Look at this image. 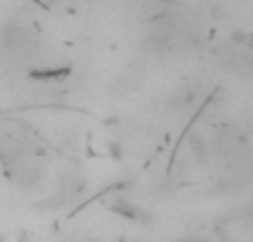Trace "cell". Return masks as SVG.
I'll return each mask as SVG.
<instances>
[{"mask_svg":"<svg viewBox=\"0 0 253 242\" xmlns=\"http://www.w3.org/2000/svg\"><path fill=\"white\" fill-rule=\"evenodd\" d=\"M109 156H111L114 160H123V158H125L123 147H120L118 142H109Z\"/></svg>","mask_w":253,"mask_h":242,"instance_id":"6da1fadb","label":"cell"}]
</instances>
